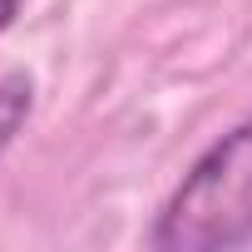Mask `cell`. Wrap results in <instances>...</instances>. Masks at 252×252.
<instances>
[{"instance_id": "3", "label": "cell", "mask_w": 252, "mask_h": 252, "mask_svg": "<svg viewBox=\"0 0 252 252\" xmlns=\"http://www.w3.org/2000/svg\"><path fill=\"white\" fill-rule=\"evenodd\" d=\"M15 15H20V0H0V30H10Z\"/></svg>"}, {"instance_id": "1", "label": "cell", "mask_w": 252, "mask_h": 252, "mask_svg": "<svg viewBox=\"0 0 252 252\" xmlns=\"http://www.w3.org/2000/svg\"><path fill=\"white\" fill-rule=\"evenodd\" d=\"M149 242L158 252H232L252 242V119L183 173Z\"/></svg>"}, {"instance_id": "2", "label": "cell", "mask_w": 252, "mask_h": 252, "mask_svg": "<svg viewBox=\"0 0 252 252\" xmlns=\"http://www.w3.org/2000/svg\"><path fill=\"white\" fill-rule=\"evenodd\" d=\"M30 109H35V79H30L25 69L0 74V154L15 144V134L25 129Z\"/></svg>"}]
</instances>
